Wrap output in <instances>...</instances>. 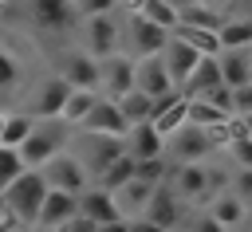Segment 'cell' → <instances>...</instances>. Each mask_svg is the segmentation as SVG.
Returning a JSON list of instances; mask_svg holds the SVG:
<instances>
[{"mask_svg":"<svg viewBox=\"0 0 252 232\" xmlns=\"http://www.w3.org/2000/svg\"><path fill=\"white\" fill-rule=\"evenodd\" d=\"M32 130H35V118H32V114H4V118H0V145L20 149Z\"/></svg>","mask_w":252,"mask_h":232,"instance_id":"obj_27","label":"cell"},{"mask_svg":"<svg viewBox=\"0 0 252 232\" xmlns=\"http://www.w3.org/2000/svg\"><path fill=\"white\" fill-rule=\"evenodd\" d=\"M98 232H130L126 220H114V224H98Z\"/></svg>","mask_w":252,"mask_h":232,"instance_id":"obj_44","label":"cell"},{"mask_svg":"<svg viewBox=\"0 0 252 232\" xmlns=\"http://www.w3.org/2000/svg\"><path fill=\"white\" fill-rule=\"evenodd\" d=\"M213 149H217L213 130H201V126H193V122H185L181 130H173V134L165 138V157H169L173 165H193V161H205Z\"/></svg>","mask_w":252,"mask_h":232,"instance_id":"obj_3","label":"cell"},{"mask_svg":"<svg viewBox=\"0 0 252 232\" xmlns=\"http://www.w3.org/2000/svg\"><path fill=\"white\" fill-rule=\"evenodd\" d=\"M118 39H122V28L114 24V12L83 20V47H87L94 59H106V55H114V51H118Z\"/></svg>","mask_w":252,"mask_h":232,"instance_id":"obj_8","label":"cell"},{"mask_svg":"<svg viewBox=\"0 0 252 232\" xmlns=\"http://www.w3.org/2000/svg\"><path fill=\"white\" fill-rule=\"evenodd\" d=\"M248 67H252V43H248Z\"/></svg>","mask_w":252,"mask_h":232,"instance_id":"obj_51","label":"cell"},{"mask_svg":"<svg viewBox=\"0 0 252 232\" xmlns=\"http://www.w3.org/2000/svg\"><path fill=\"white\" fill-rule=\"evenodd\" d=\"M28 232H51V228H43V224H32V228H28Z\"/></svg>","mask_w":252,"mask_h":232,"instance_id":"obj_48","label":"cell"},{"mask_svg":"<svg viewBox=\"0 0 252 232\" xmlns=\"http://www.w3.org/2000/svg\"><path fill=\"white\" fill-rule=\"evenodd\" d=\"M71 216H79V197H71V193H63V189H47L35 224H43V228H63Z\"/></svg>","mask_w":252,"mask_h":232,"instance_id":"obj_18","label":"cell"},{"mask_svg":"<svg viewBox=\"0 0 252 232\" xmlns=\"http://www.w3.org/2000/svg\"><path fill=\"white\" fill-rule=\"evenodd\" d=\"M177 232H228V228H220V224H217L209 212H193V216H189V220H185Z\"/></svg>","mask_w":252,"mask_h":232,"instance_id":"obj_39","label":"cell"},{"mask_svg":"<svg viewBox=\"0 0 252 232\" xmlns=\"http://www.w3.org/2000/svg\"><path fill=\"white\" fill-rule=\"evenodd\" d=\"M232 114H224L217 102H209V98H185V122H193V126H201V130H217V126H224Z\"/></svg>","mask_w":252,"mask_h":232,"instance_id":"obj_24","label":"cell"},{"mask_svg":"<svg viewBox=\"0 0 252 232\" xmlns=\"http://www.w3.org/2000/svg\"><path fill=\"white\" fill-rule=\"evenodd\" d=\"M217 39H220V47H248L252 43V20H224Z\"/></svg>","mask_w":252,"mask_h":232,"instance_id":"obj_32","label":"cell"},{"mask_svg":"<svg viewBox=\"0 0 252 232\" xmlns=\"http://www.w3.org/2000/svg\"><path fill=\"white\" fill-rule=\"evenodd\" d=\"M94 98H98V90L71 87V94H67V102H63V110H59V122H63V126H83V118L91 114Z\"/></svg>","mask_w":252,"mask_h":232,"instance_id":"obj_25","label":"cell"},{"mask_svg":"<svg viewBox=\"0 0 252 232\" xmlns=\"http://www.w3.org/2000/svg\"><path fill=\"white\" fill-rule=\"evenodd\" d=\"M240 126H244V134H252V114H244V118H240Z\"/></svg>","mask_w":252,"mask_h":232,"instance_id":"obj_46","label":"cell"},{"mask_svg":"<svg viewBox=\"0 0 252 232\" xmlns=\"http://www.w3.org/2000/svg\"><path fill=\"white\" fill-rule=\"evenodd\" d=\"M98 90L106 94V98H122L126 90H134V59L122 51H114V55H106V59H98Z\"/></svg>","mask_w":252,"mask_h":232,"instance_id":"obj_9","label":"cell"},{"mask_svg":"<svg viewBox=\"0 0 252 232\" xmlns=\"http://www.w3.org/2000/svg\"><path fill=\"white\" fill-rule=\"evenodd\" d=\"M165 39H169V31L165 28H158V24H150L142 12H130V20H126V28H122V43H126V55L130 59H146V55H161V47H165Z\"/></svg>","mask_w":252,"mask_h":232,"instance_id":"obj_4","label":"cell"},{"mask_svg":"<svg viewBox=\"0 0 252 232\" xmlns=\"http://www.w3.org/2000/svg\"><path fill=\"white\" fill-rule=\"evenodd\" d=\"M217 87H224L220 67H217V55H201V63L193 67V75H189L177 90H181V98H205V94L217 90Z\"/></svg>","mask_w":252,"mask_h":232,"instance_id":"obj_20","label":"cell"},{"mask_svg":"<svg viewBox=\"0 0 252 232\" xmlns=\"http://www.w3.org/2000/svg\"><path fill=\"white\" fill-rule=\"evenodd\" d=\"M169 35H177V39H185L193 51H201V55H217L220 51V39H217V31H209V28H193V24H177Z\"/></svg>","mask_w":252,"mask_h":232,"instance_id":"obj_26","label":"cell"},{"mask_svg":"<svg viewBox=\"0 0 252 232\" xmlns=\"http://www.w3.org/2000/svg\"><path fill=\"white\" fill-rule=\"evenodd\" d=\"M63 149H67V126L59 118H35V130L20 145V161H24V169H43Z\"/></svg>","mask_w":252,"mask_h":232,"instance_id":"obj_2","label":"cell"},{"mask_svg":"<svg viewBox=\"0 0 252 232\" xmlns=\"http://www.w3.org/2000/svg\"><path fill=\"white\" fill-rule=\"evenodd\" d=\"M20 63H16V55L0 43V90H16V83H20Z\"/></svg>","mask_w":252,"mask_h":232,"instance_id":"obj_37","label":"cell"},{"mask_svg":"<svg viewBox=\"0 0 252 232\" xmlns=\"http://www.w3.org/2000/svg\"><path fill=\"white\" fill-rule=\"evenodd\" d=\"M177 24H193V28H209V31H220L224 16H217V12H213V8H205V4H193V8L177 12Z\"/></svg>","mask_w":252,"mask_h":232,"instance_id":"obj_33","label":"cell"},{"mask_svg":"<svg viewBox=\"0 0 252 232\" xmlns=\"http://www.w3.org/2000/svg\"><path fill=\"white\" fill-rule=\"evenodd\" d=\"M4 216H8V208H4V197H0V220H4Z\"/></svg>","mask_w":252,"mask_h":232,"instance_id":"obj_50","label":"cell"},{"mask_svg":"<svg viewBox=\"0 0 252 232\" xmlns=\"http://www.w3.org/2000/svg\"><path fill=\"white\" fill-rule=\"evenodd\" d=\"M83 130H87V134H114V138H122V134L130 130V122L122 118V110H118L114 98L98 94L94 106H91V114L83 118Z\"/></svg>","mask_w":252,"mask_h":232,"instance_id":"obj_15","label":"cell"},{"mask_svg":"<svg viewBox=\"0 0 252 232\" xmlns=\"http://www.w3.org/2000/svg\"><path fill=\"white\" fill-rule=\"evenodd\" d=\"M4 208H8V216L16 220V224H35V216H39V204H43V197H47V181H43V173L39 169H24L4 193Z\"/></svg>","mask_w":252,"mask_h":232,"instance_id":"obj_1","label":"cell"},{"mask_svg":"<svg viewBox=\"0 0 252 232\" xmlns=\"http://www.w3.org/2000/svg\"><path fill=\"white\" fill-rule=\"evenodd\" d=\"M185 201L173 193V185L169 181H161V185H154V193H150V201H146V220H154V224H161L165 232H177L181 224H185V208H181Z\"/></svg>","mask_w":252,"mask_h":232,"instance_id":"obj_6","label":"cell"},{"mask_svg":"<svg viewBox=\"0 0 252 232\" xmlns=\"http://www.w3.org/2000/svg\"><path fill=\"white\" fill-rule=\"evenodd\" d=\"M150 193H154V185H146V181H126L122 189H114V204H118V212H122V220H130V216H142L146 212V201H150Z\"/></svg>","mask_w":252,"mask_h":232,"instance_id":"obj_23","label":"cell"},{"mask_svg":"<svg viewBox=\"0 0 252 232\" xmlns=\"http://www.w3.org/2000/svg\"><path fill=\"white\" fill-rule=\"evenodd\" d=\"M24 8L39 31H67L71 24H79L71 0H24Z\"/></svg>","mask_w":252,"mask_h":232,"instance_id":"obj_10","label":"cell"},{"mask_svg":"<svg viewBox=\"0 0 252 232\" xmlns=\"http://www.w3.org/2000/svg\"><path fill=\"white\" fill-rule=\"evenodd\" d=\"M220 149L236 161V169H252V134H236V138H228Z\"/></svg>","mask_w":252,"mask_h":232,"instance_id":"obj_35","label":"cell"},{"mask_svg":"<svg viewBox=\"0 0 252 232\" xmlns=\"http://www.w3.org/2000/svg\"><path fill=\"white\" fill-rule=\"evenodd\" d=\"M232 114H236V118L252 114V83H244V87H232Z\"/></svg>","mask_w":252,"mask_h":232,"instance_id":"obj_40","label":"cell"},{"mask_svg":"<svg viewBox=\"0 0 252 232\" xmlns=\"http://www.w3.org/2000/svg\"><path fill=\"white\" fill-rule=\"evenodd\" d=\"M217 67H220L224 87H244V83H252L248 47H220V51H217Z\"/></svg>","mask_w":252,"mask_h":232,"instance_id":"obj_22","label":"cell"},{"mask_svg":"<svg viewBox=\"0 0 252 232\" xmlns=\"http://www.w3.org/2000/svg\"><path fill=\"white\" fill-rule=\"evenodd\" d=\"M8 232H28V224H12V228H8Z\"/></svg>","mask_w":252,"mask_h":232,"instance_id":"obj_49","label":"cell"},{"mask_svg":"<svg viewBox=\"0 0 252 232\" xmlns=\"http://www.w3.org/2000/svg\"><path fill=\"white\" fill-rule=\"evenodd\" d=\"M126 228H130V232H165L161 224H154V220H146V216H130Z\"/></svg>","mask_w":252,"mask_h":232,"instance_id":"obj_43","label":"cell"},{"mask_svg":"<svg viewBox=\"0 0 252 232\" xmlns=\"http://www.w3.org/2000/svg\"><path fill=\"white\" fill-rule=\"evenodd\" d=\"M220 228H228V232H236L244 220H248V201H240L232 189H220L213 201H209V208H205Z\"/></svg>","mask_w":252,"mask_h":232,"instance_id":"obj_21","label":"cell"},{"mask_svg":"<svg viewBox=\"0 0 252 232\" xmlns=\"http://www.w3.org/2000/svg\"><path fill=\"white\" fill-rule=\"evenodd\" d=\"M150 126H154L161 138H169L173 130H181V126H185V98H177L169 110H161L158 118H150Z\"/></svg>","mask_w":252,"mask_h":232,"instance_id":"obj_34","label":"cell"},{"mask_svg":"<svg viewBox=\"0 0 252 232\" xmlns=\"http://www.w3.org/2000/svg\"><path fill=\"white\" fill-rule=\"evenodd\" d=\"M71 4H75L79 24H83V20H91V16H106V12H114V8H118V0H71Z\"/></svg>","mask_w":252,"mask_h":232,"instance_id":"obj_38","label":"cell"},{"mask_svg":"<svg viewBox=\"0 0 252 232\" xmlns=\"http://www.w3.org/2000/svg\"><path fill=\"white\" fill-rule=\"evenodd\" d=\"M43 181H47V189H63V193H71V197H79V193H87L91 189V173H87V165L75 157V153H55L43 169Z\"/></svg>","mask_w":252,"mask_h":232,"instance_id":"obj_5","label":"cell"},{"mask_svg":"<svg viewBox=\"0 0 252 232\" xmlns=\"http://www.w3.org/2000/svg\"><path fill=\"white\" fill-rule=\"evenodd\" d=\"M0 4H4V0H0Z\"/></svg>","mask_w":252,"mask_h":232,"instance_id":"obj_52","label":"cell"},{"mask_svg":"<svg viewBox=\"0 0 252 232\" xmlns=\"http://www.w3.org/2000/svg\"><path fill=\"white\" fill-rule=\"evenodd\" d=\"M59 75H63L71 87L98 90V59H94L87 47H67V51L59 55Z\"/></svg>","mask_w":252,"mask_h":232,"instance_id":"obj_11","label":"cell"},{"mask_svg":"<svg viewBox=\"0 0 252 232\" xmlns=\"http://www.w3.org/2000/svg\"><path fill=\"white\" fill-rule=\"evenodd\" d=\"M134 90H142V94H150V98H161V94L177 90L173 79H169V71H165V63H161V55L134 59Z\"/></svg>","mask_w":252,"mask_h":232,"instance_id":"obj_13","label":"cell"},{"mask_svg":"<svg viewBox=\"0 0 252 232\" xmlns=\"http://www.w3.org/2000/svg\"><path fill=\"white\" fill-rule=\"evenodd\" d=\"M134 12H142L150 24H158V28H165V31L177 28V8H173L169 0H138Z\"/></svg>","mask_w":252,"mask_h":232,"instance_id":"obj_30","label":"cell"},{"mask_svg":"<svg viewBox=\"0 0 252 232\" xmlns=\"http://www.w3.org/2000/svg\"><path fill=\"white\" fill-rule=\"evenodd\" d=\"M240 201H252V169H236V177H232V185H228Z\"/></svg>","mask_w":252,"mask_h":232,"instance_id":"obj_41","label":"cell"},{"mask_svg":"<svg viewBox=\"0 0 252 232\" xmlns=\"http://www.w3.org/2000/svg\"><path fill=\"white\" fill-rule=\"evenodd\" d=\"M122 145L134 161H146V157H161L165 153V138L150 126V122H134L126 134H122Z\"/></svg>","mask_w":252,"mask_h":232,"instance_id":"obj_17","label":"cell"},{"mask_svg":"<svg viewBox=\"0 0 252 232\" xmlns=\"http://www.w3.org/2000/svg\"><path fill=\"white\" fill-rule=\"evenodd\" d=\"M169 157L161 153V157H146V161H134V177L138 181H146V185H161V181H169Z\"/></svg>","mask_w":252,"mask_h":232,"instance_id":"obj_31","label":"cell"},{"mask_svg":"<svg viewBox=\"0 0 252 232\" xmlns=\"http://www.w3.org/2000/svg\"><path fill=\"white\" fill-rule=\"evenodd\" d=\"M67 94H71V83H67L63 75H47V79L35 87V98H32V110H28V114H32V118H59Z\"/></svg>","mask_w":252,"mask_h":232,"instance_id":"obj_14","label":"cell"},{"mask_svg":"<svg viewBox=\"0 0 252 232\" xmlns=\"http://www.w3.org/2000/svg\"><path fill=\"white\" fill-rule=\"evenodd\" d=\"M87 149L83 153H75L83 165H87V173H91V181L106 169V165H114L122 153H126V145H122V138H114V134H87V142H83Z\"/></svg>","mask_w":252,"mask_h":232,"instance_id":"obj_12","label":"cell"},{"mask_svg":"<svg viewBox=\"0 0 252 232\" xmlns=\"http://www.w3.org/2000/svg\"><path fill=\"white\" fill-rule=\"evenodd\" d=\"M118 102V110H122V118L134 126V122H150V110H154V98L150 94H142V90H126L122 98H114Z\"/></svg>","mask_w":252,"mask_h":232,"instance_id":"obj_29","label":"cell"},{"mask_svg":"<svg viewBox=\"0 0 252 232\" xmlns=\"http://www.w3.org/2000/svg\"><path fill=\"white\" fill-rule=\"evenodd\" d=\"M79 216H87V220H94V224H114V220H122V212H118V204H114V193L98 189L94 181H91L87 193H79Z\"/></svg>","mask_w":252,"mask_h":232,"instance_id":"obj_19","label":"cell"},{"mask_svg":"<svg viewBox=\"0 0 252 232\" xmlns=\"http://www.w3.org/2000/svg\"><path fill=\"white\" fill-rule=\"evenodd\" d=\"M161 63H165V71H169L173 87H181V83L193 75V67L201 63V51H193L185 39L169 35V39H165V47H161Z\"/></svg>","mask_w":252,"mask_h":232,"instance_id":"obj_16","label":"cell"},{"mask_svg":"<svg viewBox=\"0 0 252 232\" xmlns=\"http://www.w3.org/2000/svg\"><path fill=\"white\" fill-rule=\"evenodd\" d=\"M169 185L181 201L197 204V201H213V185H209V165L205 161H193V165H173L169 169Z\"/></svg>","mask_w":252,"mask_h":232,"instance_id":"obj_7","label":"cell"},{"mask_svg":"<svg viewBox=\"0 0 252 232\" xmlns=\"http://www.w3.org/2000/svg\"><path fill=\"white\" fill-rule=\"evenodd\" d=\"M169 4H173L177 12H185V8H193V4H201V0H169Z\"/></svg>","mask_w":252,"mask_h":232,"instance_id":"obj_45","label":"cell"},{"mask_svg":"<svg viewBox=\"0 0 252 232\" xmlns=\"http://www.w3.org/2000/svg\"><path fill=\"white\" fill-rule=\"evenodd\" d=\"M12 224H16V220H12V216H4V220H0V232H8Z\"/></svg>","mask_w":252,"mask_h":232,"instance_id":"obj_47","label":"cell"},{"mask_svg":"<svg viewBox=\"0 0 252 232\" xmlns=\"http://www.w3.org/2000/svg\"><path fill=\"white\" fill-rule=\"evenodd\" d=\"M63 232H98V224L87 220V216H71V220L63 224Z\"/></svg>","mask_w":252,"mask_h":232,"instance_id":"obj_42","label":"cell"},{"mask_svg":"<svg viewBox=\"0 0 252 232\" xmlns=\"http://www.w3.org/2000/svg\"><path fill=\"white\" fill-rule=\"evenodd\" d=\"M24 173V161H20V149H12V145H0V193L16 181Z\"/></svg>","mask_w":252,"mask_h":232,"instance_id":"obj_36","label":"cell"},{"mask_svg":"<svg viewBox=\"0 0 252 232\" xmlns=\"http://www.w3.org/2000/svg\"><path fill=\"white\" fill-rule=\"evenodd\" d=\"M126 181H134V157H130V153H122L114 165H106V169L94 177V185H98V189H106V193L122 189Z\"/></svg>","mask_w":252,"mask_h":232,"instance_id":"obj_28","label":"cell"}]
</instances>
